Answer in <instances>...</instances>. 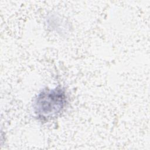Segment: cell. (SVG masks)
<instances>
[{
    "instance_id": "cell-1",
    "label": "cell",
    "mask_w": 150,
    "mask_h": 150,
    "mask_svg": "<svg viewBox=\"0 0 150 150\" xmlns=\"http://www.w3.org/2000/svg\"><path fill=\"white\" fill-rule=\"evenodd\" d=\"M67 104L65 90L57 87L53 89H45L35 98L34 112L41 121H48L57 117Z\"/></svg>"
}]
</instances>
